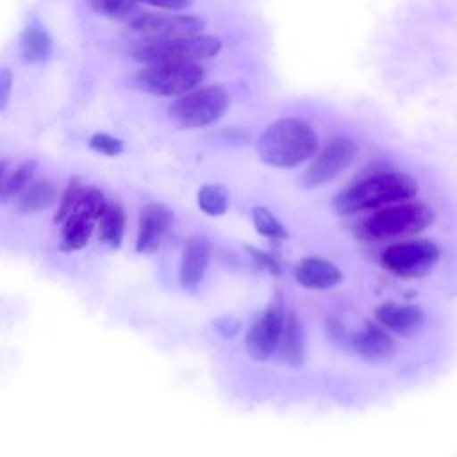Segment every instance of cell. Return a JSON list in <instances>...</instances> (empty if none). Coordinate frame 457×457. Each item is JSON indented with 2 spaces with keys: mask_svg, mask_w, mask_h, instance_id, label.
I'll return each instance as SVG.
<instances>
[{
  "mask_svg": "<svg viewBox=\"0 0 457 457\" xmlns=\"http://www.w3.org/2000/svg\"><path fill=\"white\" fill-rule=\"evenodd\" d=\"M418 193V182L412 175L395 170L371 171L345 189H341L332 207L341 216H350L361 211H377L387 205L409 202Z\"/></svg>",
  "mask_w": 457,
  "mask_h": 457,
  "instance_id": "obj_1",
  "label": "cell"
},
{
  "mask_svg": "<svg viewBox=\"0 0 457 457\" xmlns=\"http://www.w3.org/2000/svg\"><path fill=\"white\" fill-rule=\"evenodd\" d=\"M255 148L268 166L296 168L318 154V134L305 120L278 118L262 130Z\"/></svg>",
  "mask_w": 457,
  "mask_h": 457,
  "instance_id": "obj_2",
  "label": "cell"
},
{
  "mask_svg": "<svg viewBox=\"0 0 457 457\" xmlns=\"http://www.w3.org/2000/svg\"><path fill=\"white\" fill-rule=\"evenodd\" d=\"M434 221V212L428 205L421 202H402L377 209L373 214L362 220L359 225V234L366 241H386L411 237Z\"/></svg>",
  "mask_w": 457,
  "mask_h": 457,
  "instance_id": "obj_3",
  "label": "cell"
},
{
  "mask_svg": "<svg viewBox=\"0 0 457 457\" xmlns=\"http://www.w3.org/2000/svg\"><path fill=\"white\" fill-rule=\"evenodd\" d=\"M228 105L230 96L221 86H198L171 102L168 118L177 129H204L216 123Z\"/></svg>",
  "mask_w": 457,
  "mask_h": 457,
  "instance_id": "obj_4",
  "label": "cell"
},
{
  "mask_svg": "<svg viewBox=\"0 0 457 457\" xmlns=\"http://www.w3.org/2000/svg\"><path fill=\"white\" fill-rule=\"evenodd\" d=\"M221 46L223 43L220 37L196 34L162 41H143L134 48L132 57L143 64L200 62L216 57L221 52Z\"/></svg>",
  "mask_w": 457,
  "mask_h": 457,
  "instance_id": "obj_5",
  "label": "cell"
},
{
  "mask_svg": "<svg viewBox=\"0 0 457 457\" xmlns=\"http://www.w3.org/2000/svg\"><path fill=\"white\" fill-rule=\"evenodd\" d=\"M204 79L205 68L200 62H161L136 71L132 82L154 96H182L198 87Z\"/></svg>",
  "mask_w": 457,
  "mask_h": 457,
  "instance_id": "obj_6",
  "label": "cell"
},
{
  "mask_svg": "<svg viewBox=\"0 0 457 457\" xmlns=\"http://www.w3.org/2000/svg\"><path fill=\"white\" fill-rule=\"evenodd\" d=\"M437 261L439 246L425 237L396 241L380 253V264L402 278H421L436 268Z\"/></svg>",
  "mask_w": 457,
  "mask_h": 457,
  "instance_id": "obj_7",
  "label": "cell"
},
{
  "mask_svg": "<svg viewBox=\"0 0 457 457\" xmlns=\"http://www.w3.org/2000/svg\"><path fill=\"white\" fill-rule=\"evenodd\" d=\"M107 205L102 191L86 187L75 209L61 223V250L73 252L84 248L89 243L95 221L104 216Z\"/></svg>",
  "mask_w": 457,
  "mask_h": 457,
  "instance_id": "obj_8",
  "label": "cell"
},
{
  "mask_svg": "<svg viewBox=\"0 0 457 457\" xmlns=\"http://www.w3.org/2000/svg\"><path fill=\"white\" fill-rule=\"evenodd\" d=\"M205 29V20L196 14L139 12L129 20V30L143 41H162L196 36Z\"/></svg>",
  "mask_w": 457,
  "mask_h": 457,
  "instance_id": "obj_9",
  "label": "cell"
},
{
  "mask_svg": "<svg viewBox=\"0 0 457 457\" xmlns=\"http://www.w3.org/2000/svg\"><path fill=\"white\" fill-rule=\"evenodd\" d=\"M357 157V145L350 137H336L327 143L307 166L302 186L307 189L336 180Z\"/></svg>",
  "mask_w": 457,
  "mask_h": 457,
  "instance_id": "obj_10",
  "label": "cell"
},
{
  "mask_svg": "<svg viewBox=\"0 0 457 457\" xmlns=\"http://www.w3.org/2000/svg\"><path fill=\"white\" fill-rule=\"evenodd\" d=\"M286 318L282 305L273 302L264 309L261 318L252 323L245 337V346L253 361H268L273 355L282 341Z\"/></svg>",
  "mask_w": 457,
  "mask_h": 457,
  "instance_id": "obj_11",
  "label": "cell"
},
{
  "mask_svg": "<svg viewBox=\"0 0 457 457\" xmlns=\"http://www.w3.org/2000/svg\"><path fill=\"white\" fill-rule=\"evenodd\" d=\"M173 225V212L162 204H146L139 211L136 250L139 253L155 252L166 239Z\"/></svg>",
  "mask_w": 457,
  "mask_h": 457,
  "instance_id": "obj_12",
  "label": "cell"
},
{
  "mask_svg": "<svg viewBox=\"0 0 457 457\" xmlns=\"http://www.w3.org/2000/svg\"><path fill=\"white\" fill-rule=\"evenodd\" d=\"M209 264V241L204 234H193L182 252L179 280L186 291H196Z\"/></svg>",
  "mask_w": 457,
  "mask_h": 457,
  "instance_id": "obj_13",
  "label": "cell"
},
{
  "mask_svg": "<svg viewBox=\"0 0 457 457\" xmlns=\"http://www.w3.org/2000/svg\"><path fill=\"white\" fill-rule=\"evenodd\" d=\"M296 282L305 289H332L343 280V273L336 264L320 257H303L295 268Z\"/></svg>",
  "mask_w": 457,
  "mask_h": 457,
  "instance_id": "obj_14",
  "label": "cell"
},
{
  "mask_svg": "<svg viewBox=\"0 0 457 457\" xmlns=\"http://www.w3.org/2000/svg\"><path fill=\"white\" fill-rule=\"evenodd\" d=\"M377 321L398 336H411L423 325V312L416 305L386 302L375 309Z\"/></svg>",
  "mask_w": 457,
  "mask_h": 457,
  "instance_id": "obj_15",
  "label": "cell"
},
{
  "mask_svg": "<svg viewBox=\"0 0 457 457\" xmlns=\"http://www.w3.org/2000/svg\"><path fill=\"white\" fill-rule=\"evenodd\" d=\"M353 348L368 362H382L393 355L395 343L382 325L366 323L353 336Z\"/></svg>",
  "mask_w": 457,
  "mask_h": 457,
  "instance_id": "obj_16",
  "label": "cell"
},
{
  "mask_svg": "<svg viewBox=\"0 0 457 457\" xmlns=\"http://www.w3.org/2000/svg\"><path fill=\"white\" fill-rule=\"evenodd\" d=\"M52 36L39 23L37 18H32L21 32V55L25 62H41L52 54Z\"/></svg>",
  "mask_w": 457,
  "mask_h": 457,
  "instance_id": "obj_17",
  "label": "cell"
},
{
  "mask_svg": "<svg viewBox=\"0 0 457 457\" xmlns=\"http://www.w3.org/2000/svg\"><path fill=\"white\" fill-rule=\"evenodd\" d=\"M57 200V191L55 186L46 180H34L30 186L18 196V211L23 214H32V212H41L48 207H52Z\"/></svg>",
  "mask_w": 457,
  "mask_h": 457,
  "instance_id": "obj_18",
  "label": "cell"
},
{
  "mask_svg": "<svg viewBox=\"0 0 457 457\" xmlns=\"http://www.w3.org/2000/svg\"><path fill=\"white\" fill-rule=\"evenodd\" d=\"M37 162L34 159H27L20 162L11 173L4 171L2 179V200L9 202L16 196H20L32 182V177L36 173Z\"/></svg>",
  "mask_w": 457,
  "mask_h": 457,
  "instance_id": "obj_19",
  "label": "cell"
},
{
  "mask_svg": "<svg viewBox=\"0 0 457 457\" xmlns=\"http://www.w3.org/2000/svg\"><path fill=\"white\" fill-rule=\"evenodd\" d=\"M282 359L291 366H300L303 361V336L302 327L293 312L286 318L282 334Z\"/></svg>",
  "mask_w": 457,
  "mask_h": 457,
  "instance_id": "obj_20",
  "label": "cell"
},
{
  "mask_svg": "<svg viewBox=\"0 0 457 457\" xmlns=\"http://www.w3.org/2000/svg\"><path fill=\"white\" fill-rule=\"evenodd\" d=\"M125 232V211L120 204H109L100 218V237L111 248H118Z\"/></svg>",
  "mask_w": 457,
  "mask_h": 457,
  "instance_id": "obj_21",
  "label": "cell"
},
{
  "mask_svg": "<svg viewBox=\"0 0 457 457\" xmlns=\"http://www.w3.org/2000/svg\"><path fill=\"white\" fill-rule=\"evenodd\" d=\"M196 204L207 216H221L228 209V191L221 184H205L196 193Z\"/></svg>",
  "mask_w": 457,
  "mask_h": 457,
  "instance_id": "obj_22",
  "label": "cell"
},
{
  "mask_svg": "<svg viewBox=\"0 0 457 457\" xmlns=\"http://www.w3.org/2000/svg\"><path fill=\"white\" fill-rule=\"evenodd\" d=\"M252 221L255 230L268 239H287L289 236L286 227L278 221V218L271 211H268L264 205L253 207Z\"/></svg>",
  "mask_w": 457,
  "mask_h": 457,
  "instance_id": "obj_23",
  "label": "cell"
},
{
  "mask_svg": "<svg viewBox=\"0 0 457 457\" xmlns=\"http://www.w3.org/2000/svg\"><path fill=\"white\" fill-rule=\"evenodd\" d=\"M87 4L95 12L116 20H132L139 14L134 0H87Z\"/></svg>",
  "mask_w": 457,
  "mask_h": 457,
  "instance_id": "obj_24",
  "label": "cell"
},
{
  "mask_svg": "<svg viewBox=\"0 0 457 457\" xmlns=\"http://www.w3.org/2000/svg\"><path fill=\"white\" fill-rule=\"evenodd\" d=\"M86 191V186H84V182L80 180V177H73L70 182H68V186H66V189H64V193H62V196H61V200H59V209H57V212H55V223L59 221V223H62L64 221V218L75 209V205H77V202L80 200V196H82V193Z\"/></svg>",
  "mask_w": 457,
  "mask_h": 457,
  "instance_id": "obj_25",
  "label": "cell"
},
{
  "mask_svg": "<svg viewBox=\"0 0 457 457\" xmlns=\"http://www.w3.org/2000/svg\"><path fill=\"white\" fill-rule=\"evenodd\" d=\"M87 145L91 150L96 154L107 155V157H116L123 152V141L120 137H114L105 132H96L87 139Z\"/></svg>",
  "mask_w": 457,
  "mask_h": 457,
  "instance_id": "obj_26",
  "label": "cell"
},
{
  "mask_svg": "<svg viewBox=\"0 0 457 457\" xmlns=\"http://www.w3.org/2000/svg\"><path fill=\"white\" fill-rule=\"evenodd\" d=\"M134 2H143V4L168 9V11H186L195 4V0H134Z\"/></svg>",
  "mask_w": 457,
  "mask_h": 457,
  "instance_id": "obj_27",
  "label": "cell"
},
{
  "mask_svg": "<svg viewBox=\"0 0 457 457\" xmlns=\"http://www.w3.org/2000/svg\"><path fill=\"white\" fill-rule=\"evenodd\" d=\"M248 250H250L253 261H255L259 266L266 268V270L271 271V273H278V264H277L275 259H271L270 255H266V253H262V252H259V250H253V248H248Z\"/></svg>",
  "mask_w": 457,
  "mask_h": 457,
  "instance_id": "obj_28",
  "label": "cell"
},
{
  "mask_svg": "<svg viewBox=\"0 0 457 457\" xmlns=\"http://www.w3.org/2000/svg\"><path fill=\"white\" fill-rule=\"evenodd\" d=\"M0 86H2V95H0L2 109H5V105H7V102H9V95H11V86H12V73H11L7 68L2 70Z\"/></svg>",
  "mask_w": 457,
  "mask_h": 457,
  "instance_id": "obj_29",
  "label": "cell"
}]
</instances>
